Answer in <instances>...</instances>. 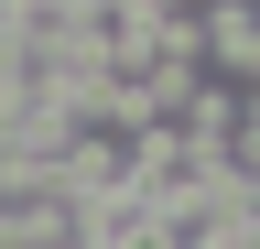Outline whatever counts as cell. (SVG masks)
<instances>
[{
  "mask_svg": "<svg viewBox=\"0 0 260 249\" xmlns=\"http://www.w3.org/2000/svg\"><path fill=\"white\" fill-rule=\"evenodd\" d=\"M206 76L260 98V0H206Z\"/></svg>",
  "mask_w": 260,
  "mask_h": 249,
  "instance_id": "obj_1",
  "label": "cell"
}]
</instances>
